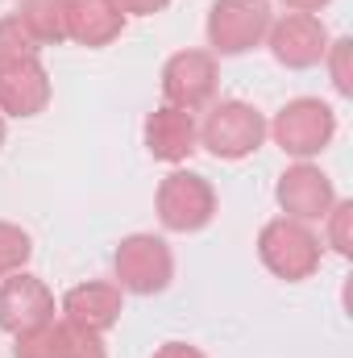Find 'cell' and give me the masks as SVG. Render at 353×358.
<instances>
[{
	"instance_id": "obj_1",
	"label": "cell",
	"mask_w": 353,
	"mask_h": 358,
	"mask_svg": "<svg viewBox=\"0 0 353 358\" xmlns=\"http://www.w3.org/2000/svg\"><path fill=\"white\" fill-rule=\"evenodd\" d=\"M266 129H270L274 146H278L287 159L312 163V159L324 155L329 142L337 138V113H333V104H324L320 96H295V100H287V104L274 113V121H266Z\"/></svg>"
},
{
	"instance_id": "obj_2",
	"label": "cell",
	"mask_w": 353,
	"mask_h": 358,
	"mask_svg": "<svg viewBox=\"0 0 353 358\" xmlns=\"http://www.w3.org/2000/svg\"><path fill=\"white\" fill-rule=\"evenodd\" d=\"M258 259L274 279L303 283L320 271L324 246H320V234L312 225L291 221V217H270L258 234Z\"/></svg>"
},
{
	"instance_id": "obj_3",
	"label": "cell",
	"mask_w": 353,
	"mask_h": 358,
	"mask_svg": "<svg viewBox=\"0 0 353 358\" xmlns=\"http://www.w3.org/2000/svg\"><path fill=\"white\" fill-rule=\"evenodd\" d=\"M266 138H270L266 117L250 100H216L208 108V117L200 121V146L212 159H225V163L250 159Z\"/></svg>"
},
{
	"instance_id": "obj_4",
	"label": "cell",
	"mask_w": 353,
	"mask_h": 358,
	"mask_svg": "<svg viewBox=\"0 0 353 358\" xmlns=\"http://www.w3.org/2000/svg\"><path fill=\"white\" fill-rule=\"evenodd\" d=\"M112 271H117V287L121 292H129V296H158L175 279V255L154 234H129V238H121V246L112 255Z\"/></svg>"
},
{
	"instance_id": "obj_5",
	"label": "cell",
	"mask_w": 353,
	"mask_h": 358,
	"mask_svg": "<svg viewBox=\"0 0 353 358\" xmlns=\"http://www.w3.org/2000/svg\"><path fill=\"white\" fill-rule=\"evenodd\" d=\"M154 208L163 229L171 234H200L216 217V187L195 171H171L154 192Z\"/></svg>"
},
{
	"instance_id": "obj_6",
	"label": "cell",
	"mask_w": 353,
	"mask_h": 358,
	"mask_svg": "<svg viewBox=\"0 0 353 358\" xmlns=\"http://www.w3.org/2000/svg\"><path fill=\"white\" fill-rule=\"evenodd\" d=\"M274 21L270 0H212L208 8V46L212 55H246L266 42Z\"/></svg>"
},
{
	"instance_id": "obj_7",
	"label": "cell",
	"mask_w": 353,
	"mask_h": 358,
	"mask_svg": "<svg viewBox=\"0 0 353 358\" xmlns=\"http://www.w3.org/2000/svg\"><path fill=\"white\" fill-rule=\"evenodd\" d=\"M329 29L316 13H283L270 21L266 29V46L274 55V63L291 67V71H308V67H320L324 63V50H329Z\"/></svg>"
},
{
	"instance_id": "obj_8",
	"label": "cell",
	"mask_w": 353,
	"mask_h": 358,
	"mask_svg": "<svg viewBox=\"0 0 353 358\" xmlns=\"http://www.w3.org/2000/svg\"><path fill=\"white\" fill-rule=\"evenodd\" d=\"M274 200H278L283 217L312 225V221L329 217V208L337 204V187L316 163H291L274 183Z\"/></svg>"
},
{
	"instance_id": "obj_9",
	"label": "cell",
	"mask_w": 353,
	"mask_h": 358,
	"mask_svg": "<svg viewBox=\"0 0 353 358\" xmlns=\"http://www.w3.org/2000/svg\"><path fill=\"white\" fill-rule=\"evenodd\" d=\"M54 292L29 275V271H13L0 279V329L8 338L25 334V329H38L46 321H54Z\"/></svg>"
},
{
	"instance_id": "obj_10",
	"label": "cell",
	"mask_w": 353,
	"mask_h": 358,
	"mask_svg": "<svg viewBox=\"0 0 353 358\" xmlns=\"http://www.w3.org/2000/svg\"><path fill=\"white\" fill-rule=\"evenodd\" d=\"M216 80H220V67L212 50H175L163 67V96L167 104L195 113L216 96Z\"/></svg>"
},
{
	"instance_id": "obj_11",
	"label": "cell",
	"mask_w": 353,
	"mask_h": 358,
	"mask_svg": "<svg viewBox=\"0 0 353 358\" xmlns=\"http://www.w3.org/2000/svg\"><path fill=\"white\" fill-rule=\"evenodd\" d=\"M59 313L71 329H88V334H108L121 313H125V292L108 279H88V283H75L63 300H59Z\"/></svg>"
},
{
	"instance_id": "obj_12",
	"label": "cell",
	"mask_w": 353,
	"mask_h": 358,
	"mask_svg": "<svg viewBox=\"0 0 353 358\" xmlns=\"http://www.w3.org/2000/svg\"><path fill=\"white\" fill-rule=\"evenodd\" d=\"M142 142H146L150 159H158V163H171V167L187 163L191 150L200 146L195 113L175 108V104H158V108L146 117V125H142Z\"/></svg>"
},
{
	"instance_id": "obj_13",
	"label": "cell",
	"mask_w": 353,
	"mask_h": 358,
	"mask_svg": "<svg viewBox=\"0 0 353 358\" xmlns=\"http://www.w3.org/2000/svg\"><path fill=\"white\" fill-rule=\"evenodd\" d=\"M50 104V71L42 59H17L0 67V113L4 117H38Z\"/></svg>"
},
{
	"instance_id": "obj_14",
	"label": "cell",
	"mask_w": 353,
	"mask_h": 358,
	"mask_svg": "<svg viewBox=\"0 0 353 358\" xmlns=\"http://www.w3.org/2000/svg\"><path fill=\"white\" fill-rule=\"evenodd\" d=\"M125 29V13L117 0H67V42L100 50L117 42Z\"/></svg>"
},
{
	"instance_id": "obj_15",
	"label": "cell",
	"mask_w": 353,
	"mask_h": 358,
	"mask_svg": "<svg viewBox=\"0 0 353 358\" xmlns=\"http://www.w3.org/2000/svg\"><path fill=\"white\" fill-rule=\"evenodd\" d=\"M17 17H21V25L33 34L38 46H59V42H67V0H21Z\"/></svg>"
},
{
	"instance_id": "obj_16",
	"label": "cell",
	"mask_w": 353,
	"mask_h": 358,
	"mask_svg": "<svg viewBox=\"0 0 353 358\" xmlns=\"http://www.w3.org/2000/svg\"><path fill=\"white\" fill-rule=\"evenodd\" d=\"M13 358H67V321L54 317L13 338Z\"/></svg>"
},
{
	"instance_id": "obj_17",
	"label": "cell",
	"mask_w": 353,
	"mask_h": 358,
	"mask_svg": "<svg viewBox=\"0 0 353 358\" xmlns=\"http://www.w3.org/2000/svg\"><path fill=\"white\" fill-rule=\"evenodd\" d=\"M42 46L33 42V34L21 25L17 13H4L0 17V67L4 63H17V59H33Z\"/></svg>"
},
{
	"instance_id": "obj_18",
	"label": "cell",
	"mask_w": 353,
	"mask_h": 358,
	"mask_svg": "<svg viewBox=\"0 0 353 358\" xmlns=\"http://www.w3.org/2000/svg\"><path fill=\"white\" fill-rule=\"evenodd\" d=\"M29 255H33L29 234L21 225H13V221H0V279L13 275V271H25Z\"/></svg>"
},
{
	"instance_id": "obj_19",
	"label": "cell",
	"mask_w": 353,
	"mask_h": 358,
	"mask_svg": "<svg viewBox=\"0 0 353 358\" xmlns=\"http://www.w3.org/2000/svg\"><path fill=\"white\" fill-rule=\"evenodd\" d=\"M324 242L341 255V259H353V204L350 200H337L324 217Z\"/></svg>"
},
{
	"instance_id": "obj_20",
	"label": "cell",
	"mask_w": 353,
	"mask_h": 358,
	"mask_svg": "<svg viewBox=\"0 0 353 358\" xmlns=\"http://www.w3.org/2000/svg\"><path fill=\"white\" fill-rule=\"evenodd\" d=\"M324 67L333 76V88L341 96H353V42L350 38H333L324 50Z\"/></svg>"
},
{
	"instance_id": "obj_21",
	"label": "cell",
	"mask_w": 353,
	"mask_h": 358,
	"mask_svg": "<svg viewBox=\"0 0 353 358\" xmlns=\"http://www.w3.org/2000/svg\"><path fill=\"white\" fill-rule=\"evenodd\" d=\"M67 358H108L104 334H88V329H71L67 325Z\"/></svg>"
},
{
	"instance_id": "obj_22",
	"label": "cell",
	"mask_w": 353,
	"mask_h": 358,
	"mask_svg": "<svg viewBox=\"0 0 353 358\" xmlns=\"http://www.w3.org/2000/svg\"><path fill=\"white\" fill-rule=\"evenodd\" d=\"M117 4H121L125 17H154V13H163L171 0H117Z\"/></svg>"
},
{
	"instance_id": "obj_23",
	"label": "cell",
	"mask_w": 353,
	"mask_h": 358,
	"mask_svg": "<svg viewBox=\"0 0 353 358\" xmlns=\"http://www.w3.org/2000/svg\"><path fill=\"white\" fill-rule=\"evenodd\" d=\"M154 358H208V355L200 346H191V342H163L154 350Z\"/></svg>"
},
{
	"instance_id": "obj_24",
	"label": "cell",
	"mask_w": 353,
	"mask_h": 358,
	"mask_svg": "<svg viewBox=\"0 0 353 358\" xmlns=\"http://www.w3.org/2000/svg\"><path fill=\"white\" fill-rule=\"evenodd\" d=\"M283 4H287L291 13H320L329 0H283Z\"/></svg>"
},
{
	"instance_id": "obj_25",
	"label": "cell",
	"mask_w": 353,
	"mask_h": 358,
	"mask_svg": "<svg viewBox=\"0 0 353 358\" xmlns=\"http://www.w3.org/2000/svg\"><path fill=\"white\" fill-rule=\"evenodd\" d=\"M4 134H8V129H4V113H0V146H4Z\"/></svg>"
}]
</instances>
